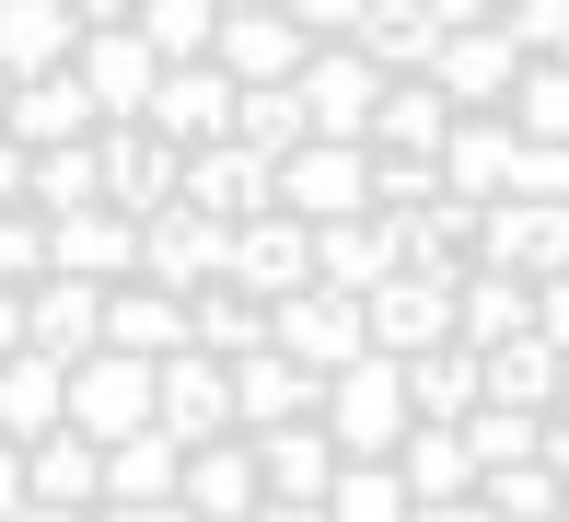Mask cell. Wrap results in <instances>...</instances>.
I'll return each instance as SVG.
<instances>
[{
  "mask_svg": "<svg viewBox=\"0 0 569 522\" xmlns=\"http://www.w3.org/2000/svg\"><path fill=\"white\" fill-rule=\"evenodd\" d=\"M0 511H569V0H0Z\"/></svg>",
  "mask_w": 569,
  "mask_h": 522,
  "instance_id": "6da1fadb",
  "label": "cell"
}]
</instances>
